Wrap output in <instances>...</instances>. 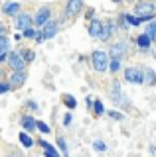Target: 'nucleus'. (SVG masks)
Wrapping results in <instances>:
<instances>
[{"label": "nucleus", "instance_id": "nucleus-1", "mask_svg": "<svg viewBox=\"0 0 156 157\" xmlns=\"http://www.w3.org/2000/svg\"><path fill=\"white\" fill-rule=\"evenodd\" d=\"M134 16L142 18L144 22H150L156 16V2L154 0H140L134 4Z\"/></svg>", "mask_w": 156, "mask_h": 157}, {"label": "nucleus", "instance_id": "nucleus-2", "mask_svg": "<svg viewBox=\"0 0 156 157\" xmlns=\"http://www.w3.org/2000/svg\"><path fill=\"white\" fill-rule=\"evenodd\" d=\"M89 61H91V67L97 73H105L109 69V53L101 51V49H95V51H91Z\"/></svg>", "mask_w": 156, "mask_h": 157}, {"label": "nucleus", "instance_id": "nucleus-3", "mask_svg": "<svg viewBox=\"0 0 156 157\" xmlns=\"http://www.w3.org/2000/svg\"><path fill=\"white\" fill-rule=\"evenodd\" d=\"M109 98L115 102L117 106H121V108L130 106L129 100H126V96H125V92H123V86H121V82L117 81V78L111 82V86H109Z\"/></svg>", "mask_w": 156, "mask_h": 157}, {"label": "nucleus", "instance_id": "nucleus-4", "mask_svg": "<svg viewBox=\"0 0 156 157\" xmlns=\"http://www.w3.org/2000/svg\"><path fill=\"white\" fill-rule=\"evenodd\" d=\"M125 81L130 85H144V69L142 67H126Z\"/></svg>", "mask_w": 156, "mask_h": 157}, {"label": "nucleus", "instance_id": "nucleus-5", "mask_svg": "<svg viewBox=\"0 0 156 157\" xmlns=\"http://www.w3.org/2000/svg\"><path fill=\"white\" fill-rule=\"evenodd\" d=\"M6 63H8V67H10L12 71H26V65H28V63L22 59L20 51H8Z\"/></svg>", "mask_w": 156, "mask_h": 157}, {"label": "nucleus", "instance_id": "nucleus-6", "mask_svg": "<svg viewBox=\"0 0 156 157\" xmlns=\"http://www.w3.org/2000/svg\"><path fill=\"white\" fill-rule=\"evenodd\" d=\"M60 33V22H55V20H50V22H46L40 29V37L46 41V39H53Z\"/></svg>", "mask_w": 156, "mask_h": 157}, {"label": "nucleus", "instance_id": "nucleus-7", "mask_svg": "<svg viewBox=\"0 0 156 157\" xmlns=\"http://www.w3.org/2000/svg\"><path fill=\"white\" fill-rule=\"evenodd\" d=\"M126 53H129V43L126 41H115L109 47V57L113 59H125Z\"/></svg>", "mask_w": 156, "mask_h": 157}, {"label": "nucleus", "instance_id": "nucleus-8", "mask_svg": "<svg viewBox=\"0 0 156 157\" xmlns=\"http://www.w3.org/2000/svg\"><path fill=\"white\" fill-rule=\"evenodd\" d=\"M34 26V16H30L28 12H20L18 16H14V28L20 29V32H24L26 28Z\"/></svg>", "mask_w": 156, "mask_h": 157}, {"label": "nucleus", "instance_id": "nucleus-9", "mask_svg": "<svg viewBox=\"0 0 156 157\" xmlns=\"http://www.w3.org/2000/svg\"><path fill=\"white\" fill-rule=\"evenodd\" d=\"M50 20H51V8L50 6H42L36 14H34V26L42 28L43 24L50 22Z\"/></svg>", "mask_w": 156, "mask_h": 157}, {"label": "nucleus", "instance_id": "nucleus-10", "mask_svg": "<svg viewBox=\"0 0 156 157\" xmlns=\"http://www.w3.org/2000/svg\"><path fill=\"white\" fill-rule=\"evenodd\" d=\"M83 8H85L83 0H67L65 2V16L67 18H75Z\"/></svg>", "mask_w": 156, "mask_h": 157}, {"label": "nucleus", "instance_id": "nucleus-11", "mask_svg": "<svg viewBox=\"0 0 156 157\" xmlns=\"http://www.w3.org/2000/svg\"><path fill=\"white\" fill-rule=\"evenodd\" d=\"M20 10H22V4L16 2V0H8V2L2 4V12H4V16H8V18L18 16V14H20Z\"/></svg>", "mask_w": 156, "mask_h": 157}, {"label": "nucleus", "instance_id": "nucleus-12", "mask_svg": "<svg viewBox=\"0 0 156 157\" xmlns=\"http://www.w3.org/2000/svg\"><path fill=\"white\" fill-rule=\"evenodd\" d=\"M26 78H28L26 71H12L10 78H8V85H10V88H20V86H24Z\"/></svg>", "mask_w": 156, "mask_h": 157}, {"label": "nucleus", "instance_id": "nucleus-13", "mask_svg": "<svg viewBox=\"0 0 156 157\" xmlns=\"http://www.w3.org/2000/svg\"><path fill=\"white\" fill-rule=\"evenodd\" d=\"M101 32H103V22H101V20H97V18H93L89 22V36L93 37V39H99Z\"/></svg>", "mask_w": 156, "mask_h": 157}, {"label": "nucleus", "instance_id": "nucleus-14", "mask_svg": "<svg viewBox=\"0 0 156 157\" xmlns=\"http://www.w3.org/2000/svg\"><path fill=\"white\" fill-rule=\"evenodd\" d=\"M20 126H22V132H28V134H32L34 130H36V120L30 116V114H24L20 118Z\"/></svg>", "mask_w": 156, "mask_h": 157}, {"label": "nucleus", "instance_id": "nucleus-15", "mask_svg": "<svg viewBox=\"0 0 156 157\" xmlns=\"http://www.w3.org/2000/svg\"><path fill=\"white\" fill-rule=\"evenodd\" d=\"M115 29H117V24H115V20H109L107 24H103V32H101L99 39H101V41H107V39H109V37L115 33Z\"/></svg>", "mask_w": 156, "mask_h": 157}, {"label": "nucleus", "instance_id": "nucleus-16", "mask_svg": "<svg viewBox=\"0 0 156 157\" xmlns=\"http://www.w3.org/2000/svg\"><path fill=\"white\" fill-rule=\"evenodd\" d=\"M36 144L43 149V153H46V157H60V153H57V149L53 147L50 141H46V140H36Z\"/></svg>", "mask_w": 156, "mask_h": 157}, {"label": "nucleus", "instance_id": "nucleus-17", "mask_svg": "<svg viewBox=\"0 0 156 157\" xmlns=\"http://www.w3.org/2000/svg\"><path fill=\"white\" fill-rule=\"evenodd\" d=\"M136 45H138L140 51H148L150 45H152V39L146 36V33H140V36L136 37Z\"/></svg>", "mask_w": 156, "mask_h": 157}, {"label": "nucleus", "instance_id": "nucleus-18", "mask_svg": "<svg viewBox=\"0 0 156 157\" xmlns=\"http://www.w3.org/2000/svg\"><path fill=\"white\" fill-rule=\"evenodd\" d=\"M144 69V85L154 86L156 85V71L152 67H142Z\"/></svg>", "mask_w": 156, "mask_h": 157}, {"label": "nucleus", "instance_id": "nucleus-19", "mask_svg": "<svg viewBox=\"0 0 156 157\" xmlns=\"http://www.w3.org/2000/svg\"><path fill=\"white\" fill-rule=\"evenodd\" d=\"M61 102L65 104L67 110H75L77 108V98L73 94H61Z\"/></svg>", "mask_w": 156, "mask_h": 157}, {"label": "nucleus", "instance_id": "nucleus-20", "mask_svg": "<svg viewBox=\"0 0 156 157\" xmlns=\"http://www.w3.org/2000/svg\"><path fill=\"white\" fill-rule=\"evenodd\" d=\"M18 137H20V141H22L24 147H32L34 144H36V140H34V137L28 134V132H20V136H18Z\"/></svg>", "mask_w": 156, "mask_h": 157}, {"label": "nucleus", "instance_id": "nucleus-21", "mask_svg": "<svg viewBox=\"0 0 156 157\" xmlns=\"http://www.w3.org/2000/svg\"><path fill=\"white\" fill-rule=\"evenodd\" d=\"M144 33H146L150 39H152V41H156V20H150V22H148V26H146Z\"/></svg>", "mask_w": 156, "mask_h": 157}, {"label": "nucleus", "instance_id": "nucleus-22", "mask_svg": "<svg viewBox=\"0 0 156 157\" xmlns=\"http://www.w3.org/2000/svg\"><path fill=\"white\" fill-rule=\"evenodd\" d=\"M123 16H125V20H126L129 26H140V24H144V20L138 18V16H134V14H123Z\"/></svg>", "mask_w": 156, "mask_h": 157}, {"label": "nucleus", "instance_id": "nucleus-23", "mask_svg": "<svg viewBox=\"0 0 156 157\" xmlns=\"http://www.w3.org/2000/svg\"><path fill=\"white\" fill-rule=\"evenodd\" d=\"M121 63H123V59H113V57H109V71L111 73H117V71H121Z\"/></svg>", "mask_w": 156, "mask_h": 157}, {"label": "nucleus", "instance_id": "nucleus-24", "mask_svg": "<svg viewBox=\"0 0 156 157\" xmlns=\"http://www.w3.org/2000/svg\"><path fill=\"white\" fill-rule=\"evenodd\" d=\"M10 37H6V36H0V53H8L10 51Z\"/></svg>", "mask_w": 156, "mask_h": 157}, {"label": "nucleus", "instance_id": "nucleus-25", "mask_svg": "<svg viewBox=\"0 0 156 157\" xmlns=\"http://www.w3.org/2000/svg\"><path fill=\"white\" fill-rule=\"evenodd\" d=\"M57 147H60V151H61V157H69V151H67V141H65V137H57Z\"/></svg>", "mask_w": 156, "mask_h": 157}, {"label": "nucleus", "instance_id": "nucleus-26", "mask_svg": "<svg viewBox=\"0 0 156 157\" xmlns=\"http://www.w3.org/2000/svg\"><path fill=\"white\" fill-rule=\"evenodd\" d=\"M20 55H22V59H24L26 63H32L34 59H36V53H34L32 49H22V51H20Z\"/></svg>", "mask_w": 156, "mask_h": 157}, {"label": "nucleus", "instance_id": "nucleus-27", "mask_svg": "<svg viewBox=\"0 0 156 157\" xmlns=\"http://www.w3.org/2000/svg\"><path fill=\"white\" fill-rule=\"evenodd\" d=\"M38 32H40V29H36V28H34V26H30V28H26V29H24L22 37H26V39H36V36H38Z\"/></svg>", "mask_w": 156, "mask_h": 157}, {"label": "nucleus", "instance_id": "nucleus-28", "mask_svg": "<svg viewBox=\"0 0 156 157\" xmlns=\"http://www.w3.org/2000/svg\"><path fill=\"white\" fill-rule=\"evenodd\" d=\"M36 130H40L42 134H46V136H47V134H50V132H51V128L47 126L46 122H42V120H36Z\"/></svg>", "mask_w": 156, "mask_h": 157}, {"label": "nucleus", "instance_id": "nucleus-29", "mask_svg": "<svg viewBox=\"0 0 156 157\" xmlns=\"http://www.w3.org/2000/svg\"><path fill=\"white\" fill-rule=\"evenodd\" d=\"M93 108H95V116H103L105 114V106H103V102L101 100H93Z\"/></svg>", "mask_w": 156, "mask_h": 157}, {"label": "nucleus", "instance_id": "nucleus-30", "mask_svg": "<svg viewBox=\"0 0 156 157\" xmlns=\"http://www.w3.org/2000/svg\"><path fill=\"white\" fill-rule=\"evenodd\" d=\"M93 149L99 151V153H103V151H107V144H105V141H101V140H95L93 141Z\"/></svg>", "mask_w": 156, "mask_h": 157}, {"label": "nucleus", "instance_id": "nucleus-31", "mask_svg": "<svg viewBox=\"0 0 156 157\" xmlns=\"http://www.w3.org/2000/svg\"><path fill=\"white\" fill-rule=\"evenodd\" d=\"M12 88H10V85H8L6 81H0V94H6V92H10Z\"/></svg>", "mask_w": 156, "mask_h": 157}, {"label": "nucleus", "instance_id": "nucleus-32", "mask_svg": "<svg viewBox=\"0 0 156 157\" xmlns=\"http://www.w3.org/2000/svg\"><path fill=\"white\" fill-rule=\"evenodd\" d=\"M107 114H109V118H113V120H123L125 118V114H121V112H117V110H109Z\"/></svg>", "mask_w": 156, "mask_h": 157}, {"label": "nucleus", "instance_id": "nucleus-33", "mask_svg": "<svg viewBox=\"0 0 156 157\" xmlns=\"http://www.w3.org/2000/svg\"><path fill=\"white\" fill-rule=\"evenodd\" d=\"M28 110H30V112H38V102L36 100H28Z\"/></svg>", "mask_w": 156, "mask_h": 157}, {"label": "nucleus", "instance_id": "nucleus-34", "mask_svg": "<svg viewBox=\"0 0 156 157\" xmlns=\"http://www.w3.org/2000/svg\"><path fill=\"white\" fill-rule=\"evenodd\" d=\"M119 28H121V29H125V32L129 29V24H126V20H125L123 14H121V20H119Z\"/></svg>", "mask_w": 156, "mask_h": 157}, {"label": "nucleus", "instance_id": "nucleus-35", "mask_svg": "<svg viewBox=\"0 0 156 157\" xmlns=\"http://www.w3.org/2000/svg\"><path fill=\"white\" fill-rule=\"evenodd\" d=\"M71 120H73V116H71V112H67L65 116H63V126H71Z\"/></svg>", "mask_w": 156, "mask_h": 157}, {"label": "nucleus", "instance_id": "nucleus-36", "mask_svg": "<svg viewBox=\"0 0 156 157\" xmlns=\"http://www.w3.org/2000/svg\"><path fill=\"white\" fill-rule=\"evenodd\" d=\"M93 16H95V10H93V8H89V10H87V16H85V18L91 22V20H93Z\"/></svg>", "mask_w": 156, "mask_h": 157}, {"label": "nucleus", "instance_id": "nucleus-37", "mask_svg": "<svg viewBox=\"0 0 156 157\" xmlns=\"http://www.w3.org/2000/svg\"><path fill=\"white\" fill-rule=\"evenodd\" d=\"M6 32H8V28L4 26L2 22H0V36H6Z\"/></svg>", "mask_w": 156, "mask_h": 157}, {"label": "nucleus", "instance_id": "nucleus-38", "mask_svg": "<svg viewBox=\"0 0 156 157\" xmlns=\"http://www.w3.org/2000/svg\"><path fill=\"white\" fill-rule=\"evenodd\" d=\"M6 157H22V155H20V153H18V151H12V153H8Z\"/></svg>", "mask_w": 156, "mask_h": 157}, {"label": "nucleus", "instance_id": "nucleus-39", "mask_svg": "<svg viewBox=\"0 0 156 157\" xmlns=\"http://www.w3.org/2000/svg\"><path fill=\"white\" fill-rule=\"evenodd\" d=\"M6 55H8V53H0V63H2V61H6Z\"/></svg>", "mask_w": 156, "mask_h": 157}, {"label": "nucleus", "instance_id": "nucleus-40", "mask_svg": "<svg viewBox=\"0 0 156 157\" xmlns=\"http://www.w3.org/2000/svg\"><path fill=\"white\" fill-rule=\"evenodd\" d=\"M113 2H117V4H119V2H123V0H113Z\"/></svg>", "mask_w": 156, "mask_h": 157}]
</instances>
